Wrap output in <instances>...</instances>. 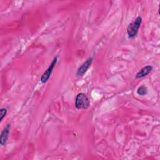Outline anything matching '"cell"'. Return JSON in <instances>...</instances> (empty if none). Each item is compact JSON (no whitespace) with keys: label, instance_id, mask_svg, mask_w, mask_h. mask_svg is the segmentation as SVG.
<instances>
[{"label":"cell","instance_id":"obj_1","mask_svg":"<svg viewBox=\"0 0 160 160\" xmlns=\"http://www.w3.org/2000/svg\"><path fill=\"white\" fill-rule=\"evenodd\" d=\"M142 22V18L138 16L132 22H131L127 28V34L129 38H135L138 32L139 29Z\"/></svg>","mask_w":160,"mask_h":160},{"label":"cell","instance_id":"obj_2","mask_svg":"<svg viewBox=\"0 0 160 160\" xmlns=\"http://www.w3.org/2000/svg\"><path fill=\"white\" fill-rule=\"evenodd\" d=\"M90 101L84 93H79L77 94L75 99V106L78 109H86L89 108Z\"/></svg>","mask_w":160,"mask_h":160},{"label":"cell","instance_id":"obj_3","mask_svg":"<svg viewBox=\"0 0 160 160\" xmlns=\"http://www.w3.org/2000/svg\"><path fill=\"white\" fill-rule=\"evenodd\" d=\"M57 61H58V56H56L55 58H54L53 60L52 61V62L50 64V65L49 66V67L47 68V69L44 71V72L41 76L40 81L42 83H46L48 81V79H49V78L51 75V73L53 71V69H54L55 65L56 64Z\"/></svg>","mask_w":160,"mask_h":160},{"label":"cell","instance_id":"obj_4","mask_svg":"<svg viewBox=\"0 0 160 160\" xmlns=\"http://www.w3.org/2000/svg\"><path fill=\"white\" fill-rule=\"evenodd\" d=\"M92 58L89 57L82 64L81 66L79 67V68L77 70L76 72V76L79 77V76H82L88 71L89 68L91 66L92 62Z\"/></svg>","mask_w":160,"mask_h":160},{"label":"cell","instance_id":"obj_5","mask_svg":"<svg viewBox=\"0 0 160 160\" xmlns=\"http://www.w3.org/2000/svg\"><path fill=\"white\" fill-rule=\"evenodd\" d=\"M153 67L151 65L146 66L143 68H142L136 74V78L137 79H140L142 78H144L148 74H149L151 71L152 70Z\"/></svg>","mask_w":160,"mask_h":160},{"label":"cell","instance_id":"obj_6","mask_svg":"<svg viewBox=\"0 0 160 160\" xmlns=\"http://www.w3.org/2000/svg\"><path fill=\"white\" fill-rule=\"evenodd\" d=\"M10 124H8L5 128H4V129L2 130V131L1 132V136H0V144L1 146H4L9 136V130H10Z\"/></svg>","mask_w":160,"mask_h":160},{"label":"cell","instance_id":"obj_7","mask_svg":"<svg viewBox=\"0 0 160 160\" xmlns=\"http://www.w3.org/2000/svg\"><path fill=\"white\" fill-rule=\"evenodd\" d=\"M138 94L140 96H144L148 93V88L145 86H141L137 89Z\"/></svg>","mask_w":160,"mask_h":160},{"label":"cell","instance_id":"obj_8","mask_svg":"<svg viewBox=\"0 0 160 160\" xmlns=\"http://www.w3.org/2000/svg\"><path fill=\"white\" fill-rule=\"evenodd\" d=\"M7 109L6 108H2L1 109H0V116H1V118H0V122L2 121V119L4 118V116L6 115L7 114Z\"/></svg>","mask_w":160,"mask_h":160}]
</instances>
